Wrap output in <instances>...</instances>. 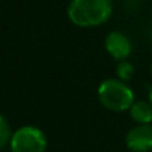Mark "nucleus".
<instances>
[{
    "instance_id": "nucleus-2",
    "label": "nucleus",
    "mask_w": 152,
    "mask_h": 152,
    "mask_svg": "<svg viewBox=\"0 0 152 152\" xmlns=\"http://www.w3.org/2000/svg\"><path fill=\"white\" fill-rule=\"evenodd\" d=\"M99 102L107 110L124 112L130 110L134 100V91L127 82H122L116 78L104 79L97 90Z\"/></svg>"
},
{
    "instance_id": "nucleus-9",
    "label": "nucleus",
    "mask_w": 152,
    "mask_h": 152,
    "mask_svg": "<svg viewBox=\"0 0 152 152\" xmlns=\"http://www.w3.org/2000/svg\"><path fill=\"white\" fill-rule=\"evenodd\" d=\"M148 37L152 40V24L149 26V28H148Z\"/></svg>"
},
{
    "instance_id": "nucleus-1",
    "label": "nucleus",
    "mask_w": 152,
    "mask_h": 152,
    "mask_svg": "<svg viewBox=\"0 0 152 152\" xmlns=\"http://www.w3.org/2000/svg\"><path fill=\"white\" fill-rule=\"evenodd\" d=\"M112 0H72L67 6L69 20L82 28L103 26L112 17Z\"/></svg>"
},
{
    "instance_id": "nucleus-7",
    "label": "nucleus",
    "mask_w": 152,
    "mask_h": 152,
    "mask_svg": "<svg viewBox=\"0 0 152 152\" xmlns=\"http://www.w3.org/2000/svg\"><path fill=\"white\" fill-rule=\"evenodd\" d=\"M115 72H116V79H119V81H122V82H128L133 76H134V66H133L128 60L118 61Z\"/></svg>"
},
{
    "instance_id": "nucleus-3",
    "label": "nucleus",
    "mask_w": 152,
    "mask_h": 152,
    "mask_svg": "<svg viewBox=\"0 0 152 152\" xmlns=\"http://www.w3.org/2000/svg\"><path fill=\"white\" fill-rule=\"evenodd\" d=\"M9 148L11 152H46L48 139L40 128L24 125L12 133Z\"/></svg>"
},
{
    "instance_id": "nucleus-6",
    "label": "nucleus",
    "mask_w": 152,
    "mask_h": 152,
    "mask_svg": "<svg viewBox=\"0 0 152 152\" xmlns=\"http://www.w3.org/2000/svg\"><path fill=\"white\" fill-rule=\"evenodd\" d=\"M130 116L137 125H148L152 122V104L149 100H137L130 107Z\"/></svg>"
},
{
    "instance_id": "nucleus-4",
    "label": "nucleus",
    "mask_w": 152,
    "mask_h": 152,
    "mask_svg": "<svg viewBox=\"0 0 152 152\" xmlns=\"http://www.w3.org/2000/svg\"><path fill=\"white\" fill-rule=\"evenodd\" d=\"M104 48L107 54L116 61L127 60L133 52V43L122 31H110L104 39Z\"/></svg>"
},
{
    "instance_id": "nucleus-8",
    "label": "nucleus",
    "mask_w": 152,
    "mask_h": 152,
    "mask_svg": "<svg viewBox=\"0 0 152 152\" xmlns=\"http://www.w3.org/2000/svg\"><path fill=\"white\" fill-rule=\"evenodd\" d=\"M11 137H12L11 125L3 115H0V151L11 143Z\"/></svg>"
},
{
    "instance_id": "nucleus-5",
    "label": "nucleus",
    "mask_w": 152,
    "mask_h": 152,
    "mask_svg": "<svg viewBox=\"0 0 152 152\" xmlns=\"http://www.w3.org/2000/svg\"><path fill=\"white\" fill-rule=\"evenodd\" d=\"M125 146L133 152L152 151V124L136 125L125 134Z\"/></svg>"
},
{
    "instance_id": "nucleus-10",
    "label": "nucleus",
    "mask_w": 152,
    "mask_h": 152,
    "mask_svg": "<svg viewBox=\"0 0 152 152\" xmlns=\"http://www.w3.org/2000/svg\"><path fill=\"white\" fill-rule=\"evenodd\" d=\"M149 103L152 104V87H151V90H149Z\"/></svg>"
}]
</instances>
